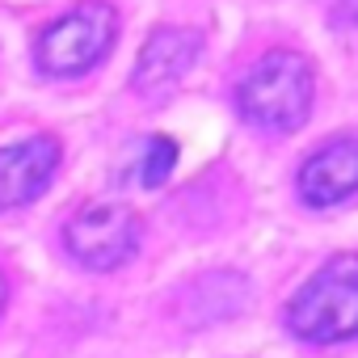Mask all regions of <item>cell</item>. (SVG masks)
<instances>
[{
	"label": "cell",
	"mask_w": 358,
	"mask_h": 358,
	"mask_svg": "<svg viewBox=\"0 0 358 358\" xmlns=\"http://www.w3.org/2000/svg\"><path fill=\"white\" fill-rule=\"evenodd\" d=\"M333 22H337V26H358V0H337Z\"/></svg>",
	"instance_id": "9"
},
{
	"label": "cell",
	"mask_w": 358,
	"mask_h": 358,
	"mask_svg": "<svg viewBox=\"0 0 358 358\" xmlns=\"http://www.w3.org/2000/svg\"><path fill=\"white\" fill-rule=\"evenodd\" d=\"M177 164V143L164 139V135H152L139 143V160H135V177H139V186H160L164 177L173 173Z\"/></svg>",
	"instance_id": "8"
},
{
	"label": "cell",
	"mask_w": 358,
	"mask_h": 358,
	"mask_svg": "<svg viewBox=\"0 0 358 358\" xmlns=\"http://www.w3.org/2000/svg\"><path fill=\"white\" fill-rule=\"evenodd\" d=\"M5 299H9V282L0 278V308H5Z\"/></svg>",
	"instance_id": "10"
},
{
	"label": "cell",
	"mask_w": 358,
	"mask_h": 358,
	"mask_svg": "<svg viewBox=\"0 0 358 358\" xmlns=\"http://www.w3.org/2000/svg\"><path fill=\"white\" fill-rule=\"evenodd\" d=\"M287 329L312 345L358 337V253L320 266L287 303Z\"/></svg>",
	"instance_id": "1"
},
{
	"label": "cell",
	"mask_w": 358,
	"mask_h": 358,
	"mask_svg": "<svg viewBox=\"0 0 358 358\" xmlns=\"http://www.w3.org/2000/svg\"><path fill=\"white\" fill-rule=\"evenodd\" d=\"M55 164H59V143L47 135L0 148V211L26 207L30 199H38L51 182Z\"/></svg>",
	"instance_id": "7"
},
{
	"label": "cell",
	"mask_w": 358,
	"mask_h": 358,
	"mask_svg": "<svg viewBox=\"0 0 358 358\" xmlns=\"http://www.w3.org/2000/svg\"><path fill=\"white\" fill-rule=\"evenodd\" d=\"M114 34H118L114 9L101 0H85L38 34V68L47 76H80L110 51Z\"/></svg>",
	"instance_id": "3"
},
{
	"label": "cell",
	"mask_w": 358,
	"mask_h": 358,
	"mask_svg": "<svg viewBox=\"0 0 358 358\" xmlns=\"http://www.w3.org/2000/svg\"><path fill=\"white\" fill-rule=\"evenodd\" d=\"M245 122L262 131H295L312 110V68L295 51H270L236 89Z\"/></svg>",
	"instance_id": "2"
},
{
	"label": "cell",
	"mask_w": 358,
	"mask_h": 358,
	"mask_svg": "<svg viewBox=\"0 0 358 358\" xmlns=\"http://www.w3.org/2000/svg\"><path fill=\"white\" fill-rule=\"evenodd\" d=\"M299 194L308 207H333L358 194V135L329 139L299 169Z\"/></svg>",
	"instance_id": "5"
},
{
	"label": "cell",
	"mask_w": 358,
	"mask_h": 358,
	"mask_svg": "<svg viewBox=\"0 0 358 358\" xmlns=\"http://www.w3.org/2000/svg\"><path fill=\"white\" fill-rule=\"evenodd\" d=\"M64 245H68V253L80 266H89V270H114V266H122L135 253V245H139V220L127 207H110V203L85 207L80 215L68 220Z\"/></svg>",
	"instance_id": "4"
},
{
	"label": "cell",
	"mask_w": 358,
	"mask_h": 358,
	"mask_svg": "<svg viewBox=\"0 0 358 358\" xmlns=\"http://www.w3.org/2000/svg\"><path fill=\"white\" fill-rule=\"evenodd\" d=\"M199 47H203V38H199L194 30H182V26L156 30V34L143 43L139 59H135V93H143V97L169 93L177 80L194 68Z\"/></svg>",
	"instance_id": "6"
}]
</instances>
